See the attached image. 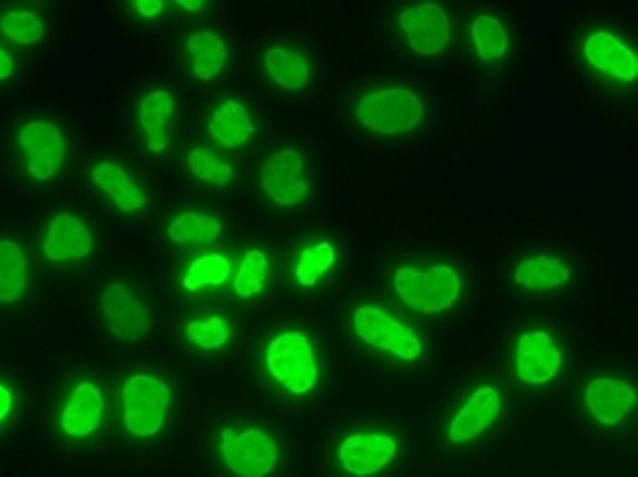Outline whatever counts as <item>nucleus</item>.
I'll list each match as a JSON object with an SVG mask.
<instances>
[{
  "mask_svg": "<svg viewBox=\"0 0 638 477\" xmlns=\"http://www.w3.org/2000/svg\"><path fill=\"white\" fill-rule=\"evenodd\" d=\"M393 287L399 298L421 314H437V311L450 309L461 292L459 276L448 265H437L428 273L401 267L393 278Z\"/></svg>",
  "mask_w": 638,
  "mask_h": 477,
  "instance_id": "f257e3e1",
  "label": "nucleus"
},
{
  "mask_svg": "<svg viewBox=\"0 0 638 477\" xmlns=\"http://www.w3.org/2000/svg\"><path fill=\"white\" fill-rule=\"evenodd\" d=\"M358 121L377 134L412 131L423 121V101L412 90H374L358 104Z\"/></svg>",
  "mask_w": 638,
  "mask_h": 477,
  "instance_id": "f03ea898",
  "label": "nucleus"
},
{
  "mask_svg": "<svg viewBox=\"0 0 638 477\" xmlns=\"http://www.w3.org/2000/svg\"><path fill=\"white\" fill-rule=\"evenodd\" d=\"M170 404V390L162 379L137 374L123 388L126 428L134 437H153L164 426V412Z\"/></svg>",
  "mask_w": 638,
  "mask_h": 477,
  "instance_id": "7ed1b4c3",
  "label": "nucleus"
},
{
  "mask_svg": "<svg viewBox=\"0 0 638 477\" xmlns=\"http://www.w3.org/2000/svg\"><path fill=\"white\" fill-rule=\"evenodd\" d=\"M267 368L292 393H309L316 382V363L303 334H282L267 347Z\"/></svg>",
  "mask_w": 638,
  "mask_h": 477,
  "instance_id": "20e7f679",
  "label": "nucleus"
},
{
  "mask_svg": "<svg viewBox=\"0 0 638 477\" xmlns=\"http://www.w3.org/2000/svg\"><path fill=\"white\" fill-rule=\"evenodd\" d=\"M222 455L229 469L240 477H265L276 466V442L260 428H249L243 434H235L233 428H224L222 434Z\"/></svg>",
  "mask_w": 638,
  "mask_h": 477,
  "instance_id": "39448f33",
  "label": "nucleus"
},
{
  "mask_svg": "<svg viewBox=\"0 0 638 477\" xmlns=\"http://www.w3.org/2000/svg\"><path fill=\"white\" fill-rule=\"evenodd\" d=\"M355 330L363 341H368L372 347H379V350L393 352L401 361H415L421 355V339L410 328L390 319L383 309H374V305L358 309Z\"/></svg>",
  "mask_w": 638,
  "mask_h": 477,
  "instance_id": "423d86ee",
  "label": "nucleus"
},
{
  "mask_svg": "<svg viewBox=\"0 0 638 477\" xmlns=\"http://www.w3.org/2000/svg\"><path fill=\"white\" fill-rule=\"evenodd\" d=\"M262 186L278 205H298L309 194L303 178V155L298 150H278L262 167Z\"/></svg>",
  "mask_w": 638,
  "mask_h": 477,
  "instance_id": "0eeeda50",
  "label": "nucleus"
},
{
  "mask_svg": "<svg viewBox=\"0 0 638 477\" xmlns=\"http://www.w3.org/2000/svg\"><path fill=\"white\" fill-rule=\"evenodd\" d=\"M20 145L28 150V167L36 180H50L61 170L63 155H66V139L61 128L52 123L36 121L20 131Z\"/></svg>",
  "mask_w": 638,
  "mask_h": 477,
  "instance_id": "6e6552de",
  "label": "nucleus"
},
{
  "mask_svg": "<svg viewBox=\"0 0 638 477\" xmlns=\"http://www.w3.org/2000/svg\"><path fill=\"white\" fill-rule=\"evenodd\" d=\"M401 28H404L412 50L421 52V55H437L450 41V20L437 3L406 9L401 14Z\"/></svg>",
  "mask_w": 638,
  "mask_h": 477,
  "instance_id": "1a4fd4ad",
  "label": "nucleus"
},
{
  "mask_svg": "<svg viewBox=\"0 0 638 477\" xmlns=\"http://www.w3.org/2000/svg\"><path fill=\"white\" fill-rule=\"evenodd\" d=\"M101 311H104L110 330L121 341H139L150 328V314L142 303L134 300L126 284H110L101 294Z\"/></svg>",
  "mask_w": 638,
  "mask_h": 477,
  "instance_id": "9d476101",
  "label": "nucleus"
},
{
  "mask_svg": "<svg viewBox=\"0 0 638 477\" xmlns=\"http://www.w3.org/2000/svg\"><path fill=\"white\" fill-rule=\"evenodd\" d=\"M341 464L350 475L372 477L396 455V439L388 434H358L341 444Z\"/></svg>",
  "mask_w": 638,
  "mask_h": 477,
  "instance_id": "9b49d317",
  "label": "nucleus"
},
{
  "mask_svg": "<svg viewBox=\"0 0 638 477\" xmlns=\"http://www.w3.org/2000/svg\"><path fill=\"white\" fill-rule=\"evenodd\" d=\"M560 350L554 347L549 334L538 330V334H524L518 341L516 352V368L518 377L529 385H543L556 377L560 372Z\"/></svg>",
  "mask_w": 638,
  "mask_h": 477,
  "instance_id": "f8f14e48",
  "label": "nucleus"
},
{
  "mask_svg": "<svg viewBox=\"0 0 638 477\" xmlns=\"http://www.w3.org/2000/svg\"><path fill=\"white\" fill-rule=\"evenodd\" d=\"M636 404V390L622 379H595L587 388V406L595 420L620 423Z\"/></svg>",
  "mask_w": 638,
  "mask_h": 477,
  "instance_id": "ddd939ff",
  "label": "nucleus"
},
{
  "mask_svg": "<svg viewBox=\"0 0 638 477\" xmlns=\"http://www.w3.org/2000/svg\"><path fill=\"white\" fill-rule=\"evenodd\" d=\"M500 393L495 388L475 390V396L466 401L464 410L450 423V439L453 442H470V439H475L477 434L486 431L495 423V417L500 415Z\"/></svg>",
  "mask_w": 638,
  "mask_h": 477,
  "instance_id": "4468645a",
  "label": "nucleus"
},
{
  "mask_svg": "<svg viewBox=\"0 0 638 477\" xmlns=\"http://www.w3.org/2000/svg\"><path fill=\"white\" fill-rule=\"evenodd\" d=\"M93 249L88 227L77 216H55L45 238L47 260H83Z\"/></svg>",
  "mask_w": 638,
  "mask_h": 477,
  "instance_id": "2eb2a0df",
  "label": "nucleus"
},
{
  "mask_svg": "<svg viewBox=\"0 0 638 477\" xmlns=\"http://www.w3.org/2000/svg\"><path fill=\"white\" fill-rule=\"evenodd\" d=\"M584 52H587V61L595 68H600V72L614 74V77L625 79V83H633L638 77V58L611 34L589 36Z\"/></svg>",
  "mask_w": 638,
  "mask_h": 477,
  "instance_id": "dca6fc26",
  "label": "nucleus"
},
{
  "mask_svg": "<svg viewBox=\"0 0 638 477\" xmlns=\"http://www.w3.org/2000/svg\"><path fill=\"white\" fill-rule=\"evenodd\" d=\"M101 423V393L96 385H79L63 412V431L72 437H88Z\"/></svg>",
  "mask_w": 638,
  "mask_h": 477,
  "instance_id": "f3484780",
  "label": "nucleus"
},
{
  "mask_svg": "<svg viewBox=\"0 0 638 477\" xmlns=\"http://www.w3.org/2000/svg\"><path fill=\"white\" fill-rule=\"evenodd\" d=\"M251 134H254V126H251L246 106H240V101H224L211 121V137L224 148H240L249 142Z\"/></svg>",
  "mask_w": 638,
  "mask_h": 477,
  "instance_id": "a211bd4d",
  "label": "nucleus"
},
{
  "mask_svg": "<svg viewBox=\"0 0 638 477\" xmlns=\"http://www.w3.org/2000/svg\"><path fill=\"white\" fill-rule=\"evenodd\" d=\"M173 110H175L173 96H170L167 90H153V93L145 96L142 104H139V123H142V128L148 131V148L153 150V153L167 150L164 123L170 121Z\"/></svg>",
  "mask_w": 638,
  "mask_h": 477,
  "instance_id": "6ab92c4d",
  "label": "nucleus"
},
{
  "mask_svg": "<svg viewBox=\"0 0 638 477\" xmlns=\"http://www.w3.org/2000/svg\"><path fill=\"white\" fill-rule=\"evenodd\" d=\"M93 180L112 197V200H115V205L121 208L123 213L142 211L145 208V194L128 180V175L123 173L117 164H99V167L93 170Z\"/></svg>",
  "mask_w": 638,
  "mask_h": 477,
  "instance_id": "aec40b11",
  "label": "nucleus"
},
{
  "mask_svg": "<svg viewBox=\"0 0 638 477\" xmlns=\"http://www.w3.org/2000/svg\"><path fill=\"white\" fill-rule=\"evenodd\" d=\"M25 292V254L12 240H0V303H17Z\"/></svg>",
  "mask_w": 638,
  "mask_h": 477,
  "instance_id": "412c9836",
  "label": "nucleus"
},
{
  "mask_svg": "<svg viewBox=\"0 0 638 477\" xmlns=\"http://www.w3.org/2000/svg\"><path fill=\"white\" fill-rule=\"evenodd\" d=\"M265 68L273 83L287 90H300L305 85V79H309V63H305V58L292 50H284V47H273V50L265 52Z\"/></svg>",
  "mask_w": 638,
  "mask_h": 477,
  "instance_id": "4be33fe9",
  "label": "nucleus"
},
{
  "mask_svg": "<svg viewBox=\"0 0 638 477\" xmlns=\"http://www.w3.org/2000/svg\"><path fill=\"white\" fill-rule=\"evenodd\" d=\"M189 52L191 61H195L197 79H213L227 61V45L213 30H200V34L191 36Z\"/></svg>",
  "mask_w": 638,
  "mask_h": 477,
  "instance_id": "5701e85b",
  "label": "nucleus"
},
{
  "mask_svg": "<svg viewBox=\"0 0 638 477\" xmlns=\"http://www.w3.org/2000/svg\"><path fill=\"white\" fill-rule=\"evenodd\" d=\"M516 281L527 289H551L562 287L571 281V271L565 262L551 260V256H535V260H524L516 267Z\"/></svg>",
  "mask_w": 638,
  "mask_h": 477,
  "instance_id": "b1692460",
  "label": "nucleus"
},
{
  "mask_svg": "<svg viewBox=\"0 0 638 477\" xmlns=\"http://www.w3.org/2000/svg\"><path fill=\"white\" fill-rule=\"evenodd\" d=\"M222 233V222L213 216H197V213H184L175 216L170 224V238L175 243H213Z\"/></svg>",
  "mask_w": 638,
  "mask_h": 477,
  "instance_id": "393cba45",
  "label": "nucleus"
},
{
  "mask_svg": "<svg viewBox=\"0 0 638 477\" xmlns=\"http://www.w3.org/2000/svg\"><path fill=\"white\" fill-rule=\"evenodd\" d=\"M472 39L480 61H497L508 50V34L500 20L495 17H477L472 23Z\"/></svg>",
  "mask_w": 638,
  "mask_h": 477,
  "instance_id": "a878e982",
  "label": "nucleus"
},
{
  "mask_svg": "<svg viewBox=\"0 0 638 477\" xmlns=\"http://www.w3.org/2000/svg\"><path fill=\"white\" fill-rule=\"evenodd\" d=\"M227 276H229V260H224L222 254H208L189 267V273H186L184 278V287L189 289V292H197V289L205 287V284L218 287V284L227 281Z\"/></svg>",
  "mask_w": 638,
  "mask_h": 477,
  "instance_id": "bb28decb",
  "label": "nucleus"
},
{
  "mask_svg": "<svg viewBox=\"0 0 638 477\" xmlns=\"http://www.w3.org/2000/svg\"><path fill=\"white\" fill-rule=\"evenodd\" d=\"M336 262V251L330 243H316L311 246V249L303 251V256H300L298 262V281L303 284V287H314L320 278H323V273H328V267Z\"/></svg>",
  "mask_w": 638,
  "mask_h": 477,
  "instance_id": "cd10ccee",
  "label": "nucleus"
},
{
  "mask_svg": "<svg viewBox=\"0 0 638 477\" xmlns=\"http://www.w3.org/2000/svg\"><path fill=\"white\" fill-rule=\"evenodd\" d=\"M0 30L17 45H36L45 36V23L30 12H9L0 20Z\"/></svg>",
  "mask_w": 638,
  "mask_h": 477,
  "instance_id": "c85d7f7f",
  "label": "nucleus"
},
{
  "mask_svg": "<svg viewBox=\"0 0 638 477\" xmlns=\"http://www.w3.org/2000/svg\"><path fill=\"white\" fill-rule=\"evenodd\" d=\"M265 254L262 251H249L238 271V281H235V292L240 298H254L257 292H262V284H265Z\"/></svg>",
  "mask_w": 638,
  "mask_h": 477,
  "instance_id": "c756f323",
  "label": "nucleus"
},
{
  "mask_svg": "<svg viewBox=\"0 0 638 477\" xmlns=\"http://www.w3.org/2000/svg\"><path fill=\"white\" fill-rule=\"evenodd\" d=\"M189 167L191 173H197V178L208 180V184H216V186H227L235 175L229 164L218 162L216 155L208 153V150H191Z\"/></svg>",
  "mask_w": 638,
  "mask_h": 477,
  "instance_id": "7c9ffc66",
  "label": "nucleus"
},
{
  "mask_svg": "<svg viewBox=\"0 0 638 477\" xmlns=\"http://www.w3.org/2000/svg\"><path fill=\"white\" fill-rule=\"evenodd\" d=\"M186 336L195 341L197 347H205V350H216L229 341V325L224 323L222 316H213L208 323H191L186 328Z\"/></svg>",
  "mask_w": 638,
  "mask_h": 477,
  "instance_id": "2f4dec72",
  "label": "nucleus"
},
{
  "mask_svg": "<svg viewBox=\"0 0 638 477\" xmlns=\"http://www.w3.org/2000/svg\"><path fill=\"white\" fill-rule=\"evenodd\" d=\"M162 0H153V3H150V0H139L137 3V12L142 14V17H155V14L162 12Z\"/></svg>",
  "mask_w": 638,
  "mask_h": 477,
  "instance_id": "473e14b6",
  "label": "nucleus"
},
{
  "mask_svg": "<svg viewBox=\"0 0 638 477\" xmlns=\"http://www.w3.org/2000/svg\"><path fill=\"white\" fill-rule=\"evenodd\" d=\"M9 410H12V393L0 385V420L9 415Z\"/></svg>",
  "mask_w": 638,
  "mask_h": 477,
  "instance_id": "72a5a7b5",
  "label": "nucleus"
},
{
  "mask_svg": "<svg viewBox=\"0 0 638 477\" xmlns=\"http://www.w3.org/2000/svg\"><path fill=\"white\" fill-rule=\"evenodd\" d=\"M14 72V63H12V58L7 55V52L0 50V79H7L9 74Z\"/></svg>",
  "mask_w": 638,
  "mask_h": 477,
  "instance_id": "f704fd0d",
  "label": "nucleus"
},
{
  "mask_svg": "<svg viewBox=\"0 0 638 477\" xmlns=\"http://www.w3.org/2000/svg\"><path fill=\"white\" fill-rule=\"evenodd\" d=\"M180 7L189 9V12H200L202 3H200V0H197V3H195V0H180Z\"/></svg>",
  "mask_w": 638,
  "mask_h": 477,
  "instance_id": "c9c22d12",
  "label": "nucleus"
}]
</instances>
